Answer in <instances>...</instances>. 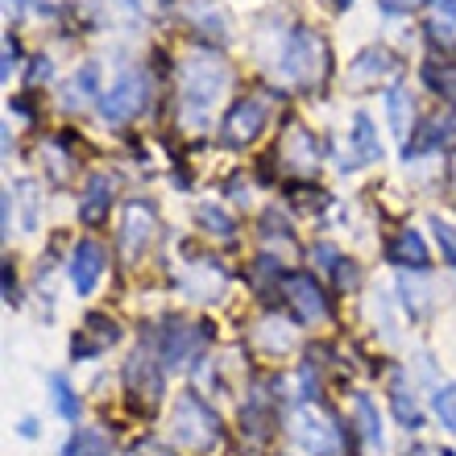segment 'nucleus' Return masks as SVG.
Listing matches in <instances>:
<instances>
[{
    "label": "nucleus",
    "mask_w": 456,
    "mask_h": 456,
    "mask_svg": "<svg viewBox=\"0 0 456 456\" xmlns=\"http://www.w3.org/2000/svg\"><path fill=\"white\" fill-rule=\"evenodd\" d=\"M228 92V67L216 54H191L179 71V96H183V117L204 120L208 112L220 104Z\"/></svg>",
    "instance_id": "f257e3e1"
},
{
    "label": "nucleus",
    "mask_w": 456,
    "mask_h": 456,
    "mask_svg": "<svg viewBox=\"0 0 456 456\" xmlns=\"http://www.w3.org/2000/svg\"><path fill=\"white\" fill-rule=\"evenodd\" d=\"M170 436H175V444L187 448V452H212V448H220V440H224L220 419L195 395L179 398L175 419H170Z\"/></svg>",
    "instance_id": "f03ea898"
},
{
    "label": "nucleus",
    "mask_w": 456,
    "mask_h": 456,
    "mask_svg": "<svg viewBox=\"0 0 456 456\" xmlns=\"http://www.w3.org/2000/svg\"><path fill=\"white\" fill-rule=\"evenodd\" d=\"M290 436H295V444L307 456H340L345 452L340 428L328 419L320 407H312V403H303V407L290 415Z\"/></svg>",
    "instance_id": "7ed1b4c3"
},
{
    "label": "nucleus",
    "mask_w": 456,
    "mask_h": 456,
    "mask_svg": "<svg viewBox=\"0 0 456 456\" xmlns=\"http://www.w3.org/2000/svg\"><path fill=\"white\" fill-rule=\"evenodd\" d=\"M282 75L287 79H299V84H315L320 75H324V42L307 29L290 37L287 54H282Z\"/></svg>",
    "instance_id": "20e7f679"
},
{
    "label": "nucleus",
    "mask_w": 456,
    "mask_h": 456,
    "mask_svg": "<svg viewBox=\"0 0 456 456\" xmlns=\"http://www.w3.org/2000/svg\"><path fill=\"white\" fill-rule=\"evenodd\" d=\"M145 104V79L142 75H120L117 84L100 96V112L112 125H125L129 117H137V109Z\"/></svg>",
    "instance_id": "39448f33"
},
{
    "label": "nucleus",
    "mask_w": 456,
    "mask_h": 456,
    "mask_svg": "<svg viewBox=\"0 0 456 456\" xmlns=\"http://www.w3.org/2000/svg\"><path fill=\"white\" fill-rule=\"evenodd\" d=\"M100 274H104V249H100L96 240H84L71 257V287L79 290V295H92Z\"/></svg>",
    "instance_id": "423d86ee"
},
{
    "label": "nucleus",
    "mask_w": 456,
    "mask_h": 456,
    "mask_svg": "<svg viewBox=\"0 0 456 456\" xmlns=\"http://www.w3.org/2000/svg\"><path fill=\"white\" fill-rule=\"evenodd\" d=\"M125 382H129V390L142 398V403H158V395H162V370H158V365L145 357V353H137V357L129 361Z\"/></svg>",
    "instance_id": "0eeeda50"
},
{
    "label": "nucleus",
    "mask_w": 456,
    "mask_h": 456,
    "mask_svg": "<svg viewBox=\"0 0 456 456\" xmlns=\"http://www.w3.org/2000/svg\"><path fill=\"white\" fill-rule=\"evenodd\" d=\"M262 125H265V104L262 100H240L237 109H232V117H228V142H253L257 133H262Z\"/></svg>",
    "instance_id": "6e6552de"
},
{
    "label": "nucleus",
    "mask_w": 456,
    "mask_h": 456,
    "mask_svg": "<svg viewBox=\"0 0 456 456\" xmlns=\"http://www.w3.org/2000/svg\"><path fill=\"white\" fill-rule=\"evenodd\" d=\"M287 295H290V303L299 307L303 320H324L328 315V303H324V295H320V287H315L312 278H303V274L287 278Z\"/></svg>",
    "instance_id": "1a4fd4ad"
},
{
    "label": "nucleus",
    "mask_w": 456,
    "mask_h": 456,
    "mask_svg": "<svg viewBox=\"0 0 456 456\" xmlns=\"http://www.w3.org/2000/svg\"><path fill=\"white\" fill-rule=\"evenodd\" d=\"M154 237V212L145 204H129L125 208V232H120V245L129 253H142V245Z\"/></svg>",
    "instance_id": "9d476101"
},
{
    "label": "nucleus",
    "mask_w": 456,
    "mask_h": 456,
    "mask_svg": "<svg viewBox=\"0 0 456 456\" xmlns=\"http://www.w3.org/2000/svg\"><path fill=\"white\" fill-rule=\"evenodd\" d=\"M117 324L112 320H104V315H92L84 328V337H75V357H92V353H104V348L117 340Z\"/></svg>",
    "instance_id": "9b49d317"
},
{
    "label": "nucleus",
    "mask_w": 456,
    "mask_h": 456,
    "mask_svg": "<svg viewBox=\"0 0 456 456\" xmlns=\"http://www.w3.org/2000/svg\"><path fill=\"white\" fill-rule=\"evenodd\" d=\"M348 142H353V150H357L361 162H382V142H378V129H373L370 112H357V117H353Z\"/></svg>",
    "instance_id": "f8f14e48"
},
{
    "label": "nucleus",
    "mask_w": 456,
    "mask_h": 456,
    "mask_svg": "<svg viewBox=\"0 0 456 456\" xmlns=\"http://www.w3.org/2000/svg\"><path fill=\"white\" fill-rule=\"evenodd\" d=\"M353 419H357V428H361L365 448H370V452H382V419H378V407H373L365 395L353 398Z\"/></svg>",
    "instance_id": "ddd939ff"
},
{
    "label": "nucleus",
    "mask_w": 456,
    "mask_h": 456,
    "mask_svg": "<svg viewBox=\"0 0 456 456\" xmlns=\"http://www.w3.org/2000/svg\"><path fill=\"white\" fill-rule=\"evenodd\" d=\"M62 456H112V440L96 428H79V432L67 440Z\"/></svg>",
    "instance_id": "4468645a"
},
{
    "label": "nucleus",
    "mask_w": 456,
    "mask_h": 456,
    "mask_svg": "<svg viewBox=\"0 0 456 456\" xmlns=\"http://www.w3.org/2000/svg\"><path fill=\"white\" fill-rule=\"evenodd\" d=\"M112 183L100 175V179L87 183V195H84V204H79V220H87V224H96V220H104V212H109L112 204Z\"/></svg>",
    "instance_id": "2eb2a0df"
},
{
    "label": "nucleus",
    "mask_w": 456,
    "mask_h": 456,
    "mask_svg": "<svg viewBox=\"0 0 456 456\" xmlns=\"http://www.w3.org/2000/svg\"><path fill=\"white\" fill-rule=\"evenodd\" d=\"M390 262L415 265V270H423V265H428V245H423V237L415 232V228H407V232L390 245Z\"/></svg>",
    "instance_id": "dca6fc26"
},
{
    "label": "nucleus",
    "mask_w": 456,
    "mask_h": 456,
    "mask_svg": "<svg viewBox=\"0 0 456 456\" xmlns=\"http://www.w3.org/2000/svg\"><path fill=\"white\" fill-rule=\"evenodd\" d=\"M386 117H390L395 137H407V129H411V96L403 92V87H390V96H386Z\"/></svg>",
    "instance_id": "f3484780"
},
{
    "label": "nucleus",
    "mask_w": 456,
    "mask_h": 456,
    "mask_svg": "<svg viewBox=\"0 0 456 456\" xmlns=\"http://www.w3.org/2000/svg\"><path fill=\"white\" fill-rule=\"evenodd\" d=\"M432 34L440 37V42H456V0H436Z\"/></svg>",
    "instance_id": "a211bd4d"
},
{
    "label": "nucleus",
    "mask_w": 456,
    "mask_h": 456,
    "mask_svg": "<svg viewBox=\"0 0 456 456\" xmlns=\"http://www.w3.org/2000/svg\"><path fill=\"white\" fill-rule=\"evenodd\" d=\"M50 390H54V407H59L62 419H79V403H75L71 386H67V378H62V373H54V378H50Z\"/></svg>",
    "instance_id": "6ab92c4d"
},
{
    "label": "nucleus",
    "mask_w": 456,
    "mask_h": 456,
    "mask_svg": "<svg viewBox=\"0 0 456 456\" xmlns=\"http://www.w3.org/2000/svg\"><path fill=\"white\" fill-rule=\"evenodd\" d=\"M390 398H395V415L403 423H407V428H419V407H415V395L407 398V390H403V386H395V390H390Z\"/></svg>",
    "instance_id": "aec40b11"
},
{
    "label": "nucleus",
    "mask_w": 456,
    "mask_h": 456,
    "mask_svg": "<svg viewBox=\"0 0 456 456\" xmlns=\"http://www.w3.org/2000/svg\"><path fill=\"white\" fill-rule=\"evenodd\" d=\"M436 415H440V423H444L448 432H456V382L436 395Z\"/></svg>",
    "instance_id": "412c9836"
},
{
    "label": "nucleus",
    "mask_w": 456,
    "mask_h": 456,
    "mask_svg": "<svg viewBox=\"0 0 456 456\" xmlns=\"http://www.w3.org/2000/svg\"><path fill=\"white\" fill-rule=\"evenodd\" d=\"M257 340H262L265 348H290V328L278 324V320H265L262 332H257Z\"/></svg>",
    "instance_id": "4be33fe9"
},
{
    "label": "nucleus",
    "mask_w": 456,
    "mask_h": 456,
    "mask_svg": "<svg viewBox=\"0 0 456 456\" xmlns=\"http://www.w3.org/2000/svg\"><path fill=\"white\" fill-rule=\"evenodd\" d=\"M191 332H179V337L167 340V365H183V357H187V348H191Z\"/></svg>",
    "instance_id": "5701e85b"
},
{
    "label": "nucleus",
    "mask_w": 456,
    "mask_h": 456,
    "mask_svg": "<svg viewBox=\"0 0 456 456\" xmlns=\"http://www.w3.org/2000/svg\"><path fill=\"white\" fill-rule=\"evenodd\" d=\"M200 220H204L208 232H216V237H228V232H232L228 216H224V212H216V208H200Z\"/></svg>",
    "instance_id": "b1692460"
},
{
    "label": "nucleus",
    "mask_w": 456,
    "mask_h": 456,
    "mask_svg": "<svg viewBox=\"0 0 456 456\" xmlns=\"http://www.w3.org/2000/svg\"><path fill=\"white\" fill-rule=\"evenodd\" d=\"M436 237H440V249H444V262L456 265V228L444 224V220H436Z\"/></svg>",
    "instance_id": "393cba45"
},
{
    "label": "nucleus",
    "mask_w": 456,
    "mask_h": 456,
    "mask_svg": "<svg viewBox=\"0 0 456 456\" xmlns=\"http://www.w3.org/2000/svg\"><path fill=\"white\" fill-rule=\"evenodd\" d=\"M17 191H21V200H25V228H34L37 224V216H34V183H21V187H17Z\"/></svg>",
    "instance_id": "a878e982"
},
{
    "label": "nucleus",
    "mask_w": 456,
    "mask_h": 456,
    "mask_svg": "<svg viewBox=\"0 0 456 456\" xmlns=\"http://www.w3.org/2000/svg\"><path fill=\"white\" fill-rule=\"evenodd\" d=\"M315 257H320V270H332V265H337V249H332V245H320V249H315Z\"/></svg>",
    "instance_id": "bb28decb"
},
{
    "label": "nucleus",
    "mask_w": 456,
    "mask_h": 456,
    "mask_svg": "<svg viewBox=\"0 0 456 456\" xmlns=\"http://www.w3.org/2000/svg\"><path fill=\"white\" fill-rule=\"evenodd\" d=\"M419 0H382V9L386 12H407V9H415Z\"/></svg>",
    "instance_id": "cd10ccee"
},
{
    "label": "nucleus",
    "mask_w": 456,
    "mask_h": 456,
    "mask_svg": "<svg viewBox=\"0 0 456 456\" xmlns=\"http://www.w3.org/2000/svg\"><path fill=\"white\" fill-rule=\"evenodd\" d=\"M407 456H452V452H444V448H436V444H415Z\"/></svg>",
    "instance_id": "c85d7f7f"
},
{
    "label": "nucleus",
    "mask_w": 456,
    "mask_h": 456,
    "mask_svg": "<svg viewBox=\"0 0 456 456\" xmlns=\"http://www.w3.org/2000/svg\"><path fill=\"white\" fill-rule=\"evenodd\" d=\"M328 4H332V9H348V4H353V0H328Z\"/></svg>",
    "instance_id": "c756f323"
}]
</instances>
